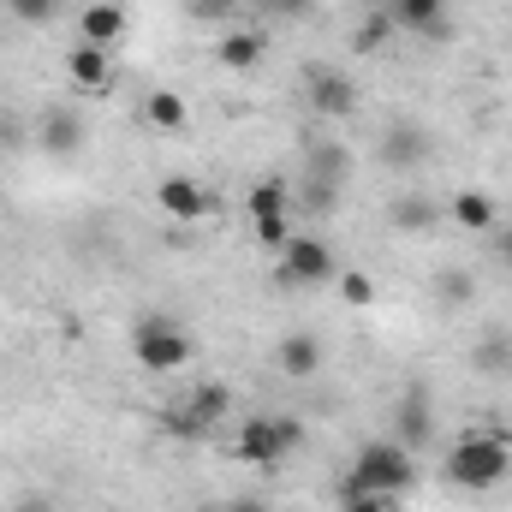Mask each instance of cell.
<instances>
[{"instance_id":"obj_1","label":"cell","mask_w":512,"mask_h":512,"mask_svg":"<svg viewBox=\"0 0 512 512\" xmlns=\"http://www.w3.org/2000/svg\"><path fill=\"white\" fill-rule=\"evenodd\" d=\"M512 477V441L507 435H459L447 453V483L453 489H501Z\"/></svg>"},{"instance_id":"obj_2","label":"cell","mask_w":512,"mask_h":512,"mask_svg":"<svg viewBox=\"0 0 512 512\" xmlns=\"http://www.w3.org/2000/svg\"><path fill=\"white\" fill-rule=\"evenodd\" d=\"M411 483H417V465H411V453L399 441H364V453L346 471V495H387L393 501Z\"/></svg>"},{"instance_id":"obj_3","label":"cell","mask_w":512,"mask_h":512,"mask_svg":"<svg viewBox=\"0 0 512 512\" xmlns=\"http://www.w3.org/2000/svg\"><path fill=\"white\" fill-rule=\"evenodd\" d=\"M131 358H137V370L167 376V370L191 364V334H185L173 316H143V322L131 328Z\"/></svg>"},{"instance_id":"obj_4","label":"cell","mask_w":512,"mask_h":512,"mask_svg":"<svg viewBox=\"0 0 512 512\" xmlns=\"http://www.w3.org/2000/svg\"><path fill=\"white\" fill-rule=\"evenodd\" d=\"M292 447H304V423L298 417H251L239 429V459L245 465H280Z\"/></svg>"},{"instance_id":"obj_5","label":"cell","mask_w":512,"mask_h":512,"mask_svg":"<svg viewBox=\"0 0 512 512\" xmlns=\"http://www.w3.org/2000/svg\"><path fill=\"white\" fill-rule=\"evenodd\" d=\"M304 84H310V108H316V114H328V120L358 114V84H352V72L310 66V72H304Z\"/></svg>"},{"instance_id":"obj_6","label":"cell","mask_w":512,"mask_h":512,"mask_svg":"<svg viewBox=\"0 0 512 512\" xmlns=\"http://www.w3.org/2000/svg\"><path fill=\"white\" fill-rule=\"evenodd\" d=\"M155 203H161V215H167V221H179V227H191V221H209V215H215V191H209V185H197V179H161V185H155Z\"/></svg>"},{"instance_id":"obj_7","label":"cell","mask_w":512,"mask_h":512,"mask_svg":"<svg viewBox=\"0 0 512 512\" xmlns=\"http://www.w3.org/2000/svg\"><path fill=\"white\" fill-rule=\"evenodd\" d=\"M429 149H435V143H429V131L417 126V120H405V114H399L393 126H382V161L393 167V173L423 167V161H429Z\"/></svg>"},{"instance_id":"obj_8","label":"cell","mask_w":512,"mask_h":512,"mask_svg":"<svg viewBox=\"0 0 512 512\" xmlns=\"http://www.w3.org/2000/svg\"><path fill=\"white\" fill-rule=\"evenodd\" d=\"M429 435H435V411H429V393H423V387H411V393L393 405V441H399L405 453H417V447H429Z\"/></svg>"},{"instance_id":"obj_9","label":"cell","mask_w":512,"mask_h":512,"mask_svg":"<svg viewBox=\"0 0 512 512\" xmlns=\"http://www.w3.org/2000/svg\"><path fill=\"white\" fill-rule=\"evenodd\" d=\"M328 274H334V251L322 239H292L280 256V280H292V286H316Z\"/></svg>"},{"instance_id":"obj_10","label":"cell","mask_w":512,"mask_h":512,"mask_svg":"<svg viewBox=\"0 0 512 512\" xmlns=\"http://www.w3.org/2000/svg\"><path fill=\"white\" fill-rule=\"evenodd\" d=\"M227 405H233V393H227V387H221V382H203L191 399H185V411L173 417V429H179V435H209V429L227 417Z\"/></svg>"},{"instance_id":"obj_11","label":"cell","mask_w":512,"mask_h":512,"mask_svg":"<svg viewBox=\"0 0 512 512\" xmlns=\"http://www.w3.org/2000/svg\"><path fill=\"white\" fill-rule=\"evenodd\" d=\"M66 78L78 84V90H114V48H96V42H78L72 54H66Z\"/></svg>"},{"instance_id":"obj_12","label":"cell","mask_w":512,"mask_h":512,"mask_svg":"<svg viewBox=\"0 0 512 512\" xmlns=\"http://www.w3.org/2000/svg\"><path fill=\"white\" fill-rule=\"evenodd\" d=\"M36 143H42L54 161H72V155L84 149V120H78L72 108H48L42 126H36Z\"/></svg>"},{"instance_id":"obj_13","label":"cell","mask_w":512,"mask_h":512,"mask_svg":"<svg viewBox=\"0 0 512 512\" xmlns=\"http://www.w3.org/2000/svg\"><path fill=\"white\" fill-rule=\"evenodd\" d=\"M447 221H453V227H465V233H495L501 209H495V197H489V191H453V197H447Z\"/></svg>"},{"instance_id":"obj_14","label":"cell","mask_w":512,"mask_h":512,"mask_svg":"<svg viewBox=\"0 0 512 512\" xmlns=\"http://www.w3.org/2000/svg\"><path fill=\"white\" fill-rule=\"evenodd\" d=\"M393 30H417V36H447V0H393Z\"/></svg>"},{"instance_id":"obj_15","label":"cell","mask_w":512,"mask_h":512,"mask_svg":"<svg viewBox=\"0 0 512 512\" xmlns=\"http://www.w3.org/2000/svg\"><path fill=\"white\" fill-rule=\"evenodd\" d=\"M78 30H84V42H96V48H114V42L126 36V6H120V0H96V6H84Z\"/></svg>"},{"instance_id":"obj_16","label":"cell","mask_w":512,"mask_h":512,"mask_svg":"<svg viewBox=\"0 0 512 512\" xmlns=\"http://www.w3.org/2000/svg\"><path fill=\"white\" fill-rule=\"evenodd\" d=\"M274 358H280V370H286L292 382H304V376L322 370V340H316V334H286Z\"/></svg>"},{"instance_id":"obj_17","label":"cell","mask_w":512,"mask_h":512,"mask_svg":"<svg viewBox=\"0 0 512 512\" xmlns=\"http://www.w3.org/2000/svg\"><path fill=\"white\" fill-rule=\"evenodd\" d=\"M346 173H352V155L340 143H316L304 155V179H316V185H346Z\"/></svg>"},{"instance_id":"obj_18","label":"cell","mask_w":512,"mask_h":512,"mask_svg":"<svg viewBox=\"0 0 512 512\" xmlns=\"http://www.w3.org/2000/svg\"><path fill=\"white\" fill-rule=\"evenodd\" d=\"M262 54H268L262 30H233V36L221 42V66H227V72H256V66H262Z\"/></svg>"},{"instance_id":"obj_19","label":"cell","mask_w":512,"mask_h":512,"mask_svg":"<svg viewBox=\"0 0 512 512\" xmlns=\"http://www.w3.org/2000/svg\"><path fill=\"white\" fill-rule=\"evenodd\" d=\"M143 120H149L155 131H179L185 120H191V108H185L179 90H149V96H143Z\"/></svg>"},{"instance_id":"obj_20","label":"cell","mask_w":512,"mask_h":512,"mask_svg":"<svg viewBox=\"0 0 512 512\" xmlns=\"http://www.w3.org/2000/svg\"><path fill=\"white\" fill-rule=\"evenodd\" d=\"M387 221H393L399 233H429V227L441 221V209H435L429 197H393V203H387Z\"/></svg>"},{"instance_id":"obj_21","label":"cell","mask_w":512,"mask_h":512,"mask_svg":"<svg viewBox=\"0 0 512 512\" xmlns=\"http://www.w3.org/2000/svg\"><path fill=\"white\" fill-rule=\"evenodd\" d=\"M435 298H441L447 310H465V304L477 298V280H471L465 268H441V274H435Z\"/></svg>"},{"instance_id":"obj_22","label":"cell","mask_w":512,"mask_h":512,"mask_svg":"<svg viewBox=\"0 0 512 512\" xmlns=\"http://www.w3.org/2000/svg\"><path fill=\"white\" fill-rule=\"evenodd\" d=\"M286 209H292L286 179H256L251 185V221H262V215H286Z\"/></svg>"},{"instance_id":"obj_23","label":"cell","mask_w":512,"mask_h":512,"mask_svg":"<svg viewBox=\"0 0 512 512\" xmlns=\"http://www.w3.org/2000/svg\"><path fill=\"white\" fill-rule=\"evenodd\" d=\"M471 364H477L483 376H507V370H512V340H507V334H489V340L471 352Z\"/></svg>"},{"instance_id":"obj_24","label":"cell","mask_w":512,"mask_h":512,"mask_svg":"<svg viewBox=\"0 0 512 512\" xmlns=\"http://www.w3.org/2000/svg\"><path fill=\"white\" fill-rule=\"evenodd\" d=\"M334 203H340V185H316V179L298 185V209L304 215H334Z\"/></svg>"},{"instance_id":"obj_25","label":"cell","mask_w":512,"mask_h":512,"mask_svg":"<svg viewBox=\"0 0 512 512\" xmlns=\"http://www.w3.org/2000/svg\"><path fill=\"white\" fill-rule=\"evenodd\" d=\"M340 298H346L352 310H370V304H376V280L352 268V274H340Z\"/></svg>"},{"instance_id":"obj_26","label":"cell","mask_w":512,"mask_h":512,"mask_svg":"<svg viewBox=\"0 0 512 512\" xmlns=\"http://www.w3.org/2000/svg\"><path fill=\"white\" fill-rule=\"evenodd\" d=\"M256 239H262L268 251H286V245H292V227H286V215H262V221H256Z\"/></svg>"},{"instance_id":"obj_27","label":"cell","mask_w":512,"mask_h":512,"mask_svg":"<svg viewBox=\"0 0 512 512\" xmlns=\"http://www.w3.org/2000/svg\"><path fill=\"white\" fill-rule=\"evenodd\" d=\"M6 6H12L18 24H48V18L60 12V0H6Z\"/></svg>"},{"instance_id":"obj_28","label":"cell","mask_w":512,"mask_h":512,"mask_svg":"<svg viewBox=\"0 0 512 512\" xmlns=\"http://www.w3.org/2000/svg\"><path fill=\"white\" fill-rule=\"evenodd\" d=\"M185 12H191V18H203V24H221V18H233V12H239V0H185Z\"/></svg>"},{"instance_id":"obj_29","label":"cell","mask_w":512,"mask_h":512,"mask_svg":"<svg viewBox=\"0 0 512 512\" xmlns=\"http://www.w3.org/2000/svg\"><path fill=\"white\" fill-rule=\"evenodd\" d=\"M387 30H393V18H370V24H364V30L352 36V48H358V54H370V48H382V42H387Z\"/></svg>"},{"instance_id":"obj_30","label":"cell","mask_w":512,"mask_h":512,"mask_svg":"<svg viewBox=\"0 0 512 512\" xmlns=\"http://www.w3.org/2000/svg\"><path fill=\"white\" fill-rule=\"evenodd\" d=\"M268 18H298V12H310V0H256Z\"/></svg>"},{"instance_id":"obj_31","label":"cell","mask_w":512,"mask_h":512,"mask_svg":"<svg viewBox=\"0 0 512 512\" xmlns=\"http://www.w3.org/2000/svg\"><path fill=\"white\" fill-rule=\"evenodd\" d=\"M340 512H387V495H346Z\"/></svg>"},{"instance_id":"obj_32","label":"cell","mask_w":512,"mask_h":512,"mask_svg":"<svg viewBox=\"0 0 512 512\" xmlns=\"http://www.w3.org/2000/svg\"><path fill=\"white\" fill-rule=\"evenodd\" d=\"M501 262H507V268H512V233H507V239H501Z\"/></svg>"},{"instance_id":"obj_33","label":"cell","mask_w":512,"mask_h":512,"mask_svg":"<svg viewBox=\"0 0 512 512\" xmlns=\"http://www.w3.org/2000/svg\"><path fill=\"white\" fill-rule=\"evenodd\" d=\"M245 512H262V507H245Z\"/></svg>"},{"instance_id":"obj_34","label":"cell","mask_w":512,"mask_h":512,"mask_svg":"<svg viewBox=\"0 0 512 512\" xmlns=\"http://www.w3.org/2000/svg\"><path fill=\"white\" fill-rule=\"evenodd\" d=\"M0 6H6V0H0Z\"/></svg>"}]
</instances>
